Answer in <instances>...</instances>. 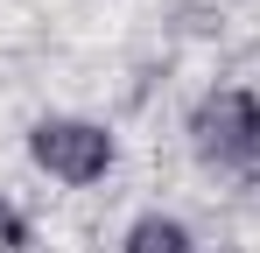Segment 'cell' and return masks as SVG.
<instances>
[{"mask_svg":"<svg viewBox=\"0 0 260 253\" xmlns=\"http://www.w3.org/2000/svg\"><path fill=\"white\" fill-rule=\"evenodd\" d=\"M190 155L204 169H253L260 162V99L225 84V91H204L190 106Z\"/></svg>","mask_w":260,"mask_h":253,"instance_id":"obj_1","label":"cell"},{"mask_svg":"<svg viewBox=\"0 0 260 253\" xmlns=\"http://www.w3.org/2000/svg\"><path fill=\"white\" fill-rule=\"evenodd\" d=\"M28 155H36V169H49L56 183L85 190V183H99V176L113 169V134L91 126V120H36L28 126Z\"/></svg>","mask_w":260,"mask_h":253,"instance_id":"obj_2","label":"cell"},{"mask_svg":"<svg viewBox=\"0 0 260 253\" xmlns=\"http://www.w3.org/2000/svg\"><path fill=\"white\" fill-rule=\"evenodd\" d=\"M120 253H197L190 246V225L183 218H162V211H148V218H134Z\"/></svg>","mask_w":260,"mask_h":253,"instance_id":"obj_3","label":"cell"},{"mask_svg":"<svg viewBox=\"0 0 260 253\" xmlns=\"http://www.w3.org/2000/svg\"><path fill=\"white\" fill-rule=\"evenodd\" d=\"M28 246V225H21V211L14 204H0V253H21Z\"/></svg>","mask_w":260,"mask_h":253,"instance_id":"obj_4","label":"cell"},{"mask_svg":"<svg viewBox=\"0 0 260 253\" xmlns=\"http://www.w3.org/2000/svg\"><path fill=\"white\" fill-rule=\"evenodd\" d=\"M218 253H232V246H218Z\"/></svg>","mask_w":260,"mask_h":253,"instance_id":"obj_5","label":"cell"}]
</instances>
